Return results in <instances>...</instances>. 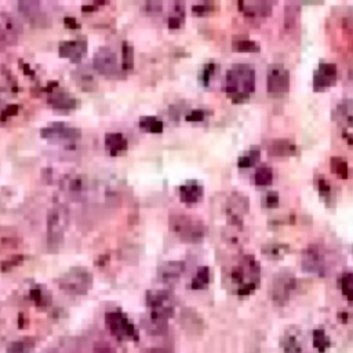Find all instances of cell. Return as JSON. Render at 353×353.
<instances>
[{
    "label": "cell",
    "instance_id": "cell-1",
    "mask_svg": "<svg viewBox=\"0 0 353 353\" xmlns=\"http://www.w3.org/2000/svg\"><path fill=\"white\" fill-rule=\"evenodd\" d=\"M228 98L235 104H243L255 91V69L250 64H235L227 72L225 84Z\"/></svg>",
    "mask_w": 353,
    "mask_h": 353
},
{
    "label": "cell",
    "instance_id": "cell-2",
    "mask_svg": "<svg viewBox=\"0 0 353 353\" xmlns=\"http://www.w3.org/2000/svg\"><path fill=\"white\" fill-rule=\"evenodd\" d=\"M170 229L185 243H199L206 235V225L198 217L188 214H171L168 218Z\"/></svg>",
    "mask_w": 353,
    "mask_h": 353
},
{
    "label": "cell",
    "instance_id": "cell-3",
    "mask_svg": "<svg viewBox=\"0 0 353 353\" xmlns=\"http://www.w3.org/2000/svg\"><path fill=\"white\" fill-rule=\"evenodd\" d=\"M62 291L72 295H84L93 286V275L83 266H73L57 280Z\"/></svg>",
    "mask_w": 353,
    "mask_h": 353
},
{
    "label": "cell",
    "instance_id": "cell-4",
    "mask_svg": "<svg viewBox=\"0 0 353 353\" xmlns=\"http://www.w3.org/2000/svg\"><path fill=\"white\" fill-rule=\"evenodd\" d=\"M68 227V210L64 206H55L47 214V245L57 251L64 241V232Z\"/></svg>",
    "mask_w": 353,
    "mask_h": 353
},
{
    "label": "cell",
    "instance_id": "cell-5",
    "mask_svg": "<svg viewBox=\"0 0 353 353\" xmlns=\"http://www.w3.org/2000/svg\"><path fill=\"white\" fill-rule=\"evenodd\" d=\"M173 294L168 290H150L146 293V306L150 309V317L167 322L174 316Z\"/></svg>",
    "mask_w": 353,
    "mask_h": 353
},
{
    "label": "cell",
    "instance_id": "cell-6",
    "mask_svg": "<svg viewBox=\"0 0 353 353\" xmlns=\"http://www.w3.org/2000/svg\"><path fill=\"white\" fill-rule=\"evenodd\" d=\"M105 326L118 340L138 341L139 335L134 324L121 311H112L105 315Z\"/></svg>",
    "mask_w": 353,
    "mask_h": 353
},
{
    "label": "cell",
    "instance_id": "cell-7",
    "mask_svg": "<svg viewBox=\"0 0 353 353\" xmlns=\"http://www.w3.org/2000/svg\"><path fill=\"white\" fill-rule=\"evenodd\" d=\"M93 66L97 72L107 76V78H120L123 69L118 64V57L114 50L109 47L97 48L94 58H93Z\"/></svg>",
    "mask_w": 353,
    "mask_h": 353
},
{
    "label": "cell",
    "instance_id": "cell-8",
    "mask_svg": "<svg viewBox=\"0 0 353 353\" xmlns=\"http://www.w3.org/2000/svg\"><path fill=\"white\" fill-rule=\"evenodd\" d=\"M266 89L269 94L281 96L290 89V72L281 64H272L266 73Z\"/></svg>",
    "mask_w": 353,
    "mask_h": 353
},
{
    "label": "cell",
    "instance_id": "cell-9",
    "mask_svg": "<svg viewBox=\"0 0 353 353\" xmlns=\"http://www.w3.org/2000/svg\"><path fill=\"white\" fill-rule=\"evenodd\" d=\"M40 135L48 141L64 142V144H75L79 138L82 137V132L79 128L65 126L64 123H55L53 126L44 127L40 130Z\"/></svg>",
    "mask_w": 353,
    "mask_h": 353
},
{
    "label": "cell",
    "instance_id": "cell-10",
    "mask_svg": "<svg viewBox=\"0 0 353 353\" xmlns=\"http://www.w3.org/2000/svg\"><path fill=\"white\" fill-rule=\"evenodd\" d=\"M248 209L250 203L247 196L239 192H234L231 198L228 199L227 204V217L229 224L239 228L243 227V217L248 213Z\"/></svg>",
    "mask_w": 353,
    "mask_h": 353
},
{
    "label": "cell",
    "instance_id": "cell-11",
    "mask_svg": "<svg viewBox=\"0 0 353 353\" xmlns=\"http://www.w3.org/2000/svg\"><path fill=\"white\" fill-rule=\"evenodd\" d=\"M338 80V68L331 62H320L313 73V90L323 91L334 86Z\"/></svg>",
    "mask_w": 353,
    "mask_h": 353
},
{
    "label": "cell",
    "instance_id": "cell-12",
    "mask_svg": "<svg viewBox=\"0 0 353 353\" xmlns=\"http://www.w3.org/2000/svg\"><path fill=\"white\" fill-rule=\"evenodd\" d=\"M302 269L313 275H324V252L320 245L311 244L306 247L305 251L302 252Z\"/></svg>",
    "mask_w": 353,
    "mask_h": 353
},
{
    "label": "cell",
    "instance_id": "cell-13",
    "mask_svg": "<svg viewBox=\"0 0 353 353\" xmlns=\"http://www.w3.org/2000/svg\"><path fill=\"white\" fill-rule=\"evenodd\" d=\"M19 11L24 14L26 18L29 19V22L36 28H47L50 26V18L46 12L42 10V3L36 0H30V1H19L18 3Z\"/></svg>",
    "mask_w": 353,
    "mask_h": 353
},
{
    "label": "cell",
    "instance_id": "cell-14",
    "mask_svg": "<svg viewBox=\"0 0 353 353\" xmlns=\"http://www.w3.org/2000/svg\"><path fill=\"white\" fill-rule=\"evenodd\" d=\"M21 30H22V26L12 15L7 12L0 14V40L3 43V46L15 44Z\"/></svg>",
    "mask_w": 353,
    "mask_h": 353
},
{
    "label": "cell",
    "instance_id": "cell-15",
    "mask_svg": "<svg viewBox=\"0 0 353 353\" xmlns=\"http://www.w3.org/2000/svg\"><path fill=\"white\" fill-rule=\"evenodd\" d=\"M295 287H297V280L294 275H279L277 279H275L273 287H272V298L276 304L284 305Z\"/></svg>",
    "mask_w": 353,
    "mask_h": 353
},
{
    "label": "cell",
    "instance_id": "cell-16",
    "mask_svg": "<svg viewBox=\"0 0 353 353\" xmlns=\"http://www.w3.org/2000/svg\"><path fill=\"white\" fill-rule=\"evenodd\" d=\"M86 53H87V42L84 39L66 40V42H61L58 46L60 57L71 60L73 64H79Z\"/></svg>",
    "mask_w": 353,
    "mask_h": 353
},
{
    "label": "cell",
    "instance_id": "cell-17",
    "mask_svg": "<svg viewBox=\"0 0 353 353\" xmlns=\"http://www.w3.org/2000/svg\"><path fill=\"white\" fill-rule=\"evenodd\" d=\"M237 6H239V10L245 18L258 19L265 18V17L270 15L273 4L269 3V1H251V3H248V1H239Z\"/></svg>",
    "mask_w": 353,
    "mask_h": 353
},
{
    "label": "cell",
    "instance_id": "cell-18",
    "mask_svg": "<svg viewBox=\"0 0 353 353\" xmlns=\"http://www.w3.org/2000/svg\"><path fill=\"white\" fill-rule=\"evenodd\" d=\"M268 153L275 157H288V156L297 155L298 148H297V144L291 139L277 138L270 141V144L268 145Z\"/></svg>",
    "mask_w": 353,
    "mask_h": 353
},
{
    "label": "cell",
    "instance_id": "cell-19",
    "mask_svg": "<svg viewBox=\"0 0 353 353\" xmlns=\"http://www.w3.org/2000/svg\"><path fill=\"white\" fill-rule=\"evenodd\" d=\"M180 199L182 203L195 204L202 200L204 195L203 186L198 181H188L184 185L180 186Z\"/></svg>",
    "mask_w": 353,
    "mask_h": 353
},
{
    "label": "cell",
    "instance_id": "cell-20",
    "mask_svg": "<svg viewBox=\"0 0 353 353\" xmlns=\"http://www.w3.org/2000/svg\"><path fill=\"white\" fill-rule=\"evenodd\" d=\"M48 104L57 111H73L78 107L76 98L65 91H53L47 97Z\"/></svg>",
    "mask_w": 353,
    "mask_h": 353
},
{
    "label": "cell",
    "instance_id": "cell-21",
    "mask_svg": "<svg viewBox=\"0 0 353 353\" xmlns=\"http://www.w3.org/2000/svg\"><path fill=\"white\" fill-rule=\"evenodd\" d=\"M185 270V262L184 261H170V262L163 263L159 268V276L162 279L163 283H174L178 280L181 275Z\"/></svg>",
    "mask_w": 353,
    "mask_h": 353
},
{
    "label": "cell",
    "instance_id": "cell-22",
    "mask_svg": "<svg viewBox=\"0 0 353 353\" xmlns=\"http://www.w3.org/2000/svg\"><path fill=\"white\" fill-rule=\"evenodd\" d=\"M128 148L126 137L121 132H108L105 134V149L111 156H118L126 152Z\"/></svg>",
    "mask_w": 353,
    "mask_h": 353
},
{
    "label": "cell",
    "instance_id": "cell-23",
    "mask_svg": "<svg viewBox=\"0 0 353 353\" xmlns=\"http://www.w3.org/2000/svg\"><path fill=\"white\" fill-rule=\"evenodd\" d=\"M335 115L338 123L344 127L342 131H348L349 128H353V108L352 102L344 101L335 108Z\"/></svg>",
    "mask_w": 353,
    "mask_h": 353
},
{
    "label": "cell",
    "instance_id": "cell-24",
    "mask_svg": "<svg viewBox=\"0 0 353 353\" xmlns=\"http://www.w3.org/2000/svg\"><path fill=\"white\" fill-rule=\"evenodd\" d=\"M75 82L83 91H94L97 87V82L94 79V75L87 69V68H79L73 72Z\"/></svg>",
    "mask_w": 353,
    "mask_h": 353
},
{
    "label": "cell",
    "instance_id": "cell-25",
    "mask_svg": "<svg viewBox=\"0 0 353 353\" xmlns=\"http://www.w3.org/2000/svg\"><path fill=\"white\" fill-rule=\"evenodd\" d=\"M29 298L37 308H47L51 305V293L43 286H35L30 288Z\"/></svg>",
    "mask_w": 353,
    "mask_h": 353
},
{
    "label": "cell",
    "instance_id": "cell-26",
    "mask_svg": "<svg viewBox=\"0 0 353 353\" xmlns=\"http://www.w3.org/2000/svg\"><path fill=\"white\" fill-rule=\"evenodd\" d=\"M261 251L270 259H281L290 251V245L286 243H268L261 247Z\"/></svg>",
    "mask_w": 353,
    "mask_h": 353
},
{
    "label": "cell",
    "instance_id": "cell-27",
    "mask_svg": "<svg viewBox=\"0 0 353 353\" xmlns=\"http://www.w3.org/2000/svg\"><path fill=\"white\" fill-rule=\"evenodd\" d=\"M185 21V8L184 3H174L173 12L168 15L167 26L168 29H180Z\"/></svg>",
    "mask_w": 353,
    "mask_h": 353
},
{
    "label": "cell",
    "instance_id": "cell-28",
    "mask_svg": "<svg viewBox=\"0 0 353 353\" xmlns=\"http://www.w3.org/2000/svg\"><path fill=\"white\" fill-rule=\"evenodd\" d=\"M330 170L334 175H338L342 180L351 178V171H349V164H348L340 156H333L330 159Z\"/></svg>",
    "mask_w": 353,
    "mask_h": 353
},
{
    "label": "cell",
    "instance_id": "cell-29",
    "mask_svg": "<svg viewBox=\"0 0 353 353\" xmlns=\"http://www.w3.org/2000/svg\"><path fill=\"white\" fill-rule=\"evenodd\" d=\"M139 127L152 134H160L164 128V123L157 116H142L139 118Z\"/></svg>",
    "mask_w": 353,
    "mask_h": 353
},
{
    "label": "cell",
    "instance_id": "cell-30",
    "mask_svg": "<svg viewBox=\"0 0 353 353\" xmlns=\"http://www.w3.org/2000/svg\"><path fill=\"white\" fill-rule=\"evenodd\" d=\"M210 284V268L209 266H200L196 270V275L193 276L191 281L192 290H204Z\"/></svg>",
    "mask_w": 353,
    "mask_h": 353
},
{
    "label": "cell",
    "instance_id": "cell-31",
    "mask_svg": "<svg viewBox=\"0 0 353 353\" xmlns=\"http://www.w3.org/2000/svg\"><path fill=\"white\" fill-rule=\"evenodd\" d=\"M259 159H261V150L255 146V148H251V149L244 152L241 156H239L237 166H239V168H250L252 166H255L259 162Z\"/></svg>",
    "mask_w": 353,
    "mask_h": 353
},
{
    "label": "cell",
    "instance_id": "cell-32",
    "mask_svg": "<svg viewBox=\"0 0 353 353\" xmlns=\"http://www.w3.org/2000/svg\"><path fill=\"white\" fill-rule=\"evenodd\" d=\"M273 182V171L269 166H259L254 174V184L257 186H269Z\"/></svg>",
    "mask_w": 353,
    "mask_h": 353
},
{
    "label": "cell",
    "instance_id": "cell-33",
    "mask_svg": "<svg viewBox=\"0 0 353 353\" xmlns=\"http://www.w3.org/2000/svg\"><path fill=\"white\" fill-rule=\"evenodd\" d=\"M134 68V47L128 42L121 44V69L128 72Z\"/></svg>",
    "mask_w": 353,
    "mask_h": 353
},
{
    "label": "cell",
    "instance_id": "cell-34",
    "mask_svg": "<svg viewBox=\"0 0 353 353\" xmlns=\"http://www.w3.org/2000/svg\"><path fill=\"white\" fill-rule=\"evenodd\" d=\"M313 347L316 348L320 353H324L330 347H331V340L329 338V335L326 334V331L322 329L313 330Z\"/></svg>",
    "mask_w": 353,
    "mask_h": 353
},
{
    "label": "cell",
    "instance_id": "cell-35",
    "mask_svg": "<svg viewBox=\"0 0 353 353\" xmlns=\"http://www.w3.org/2000/svg\"><path fill=\"white\" fill-rule=\"evenodd\" d=\"M317 185V192H319V196L322 198L324 203L327 207H331V198H333V188L329 181L326 180L324 177H319L316 181Z\"/></svg>",
    "mask_w": 353,
    "mask_h": 353
},
{
    "label": "cell",
    "instance_id": "cell-36",
    "mask_svg": "<svg viewBox=\"0 0 353 353\" xmlns=\"http://www.w3.org/2000/svg\"><path fill=\"white\" fill-rule=\"evenodd\" d=\"M299 15V4L295 3H288L286 4V12H284V25L287 29H293L297 25Z\"/></svg>",
    "mask_w": 353,
    "mask_h": 353
},
{
    "label": "cell",
    "instance_id": "cell-37",
    "mask_svg": "<svg viewBox=\"0 0 353 353\" xmlns=\"http://www.w3.org/2000/svg\"><path fill=\"white\" fill-rule=\"evenodd\" d=\"M341 291L342 295L348 301H353V272H345L341 276Z\"/></svg>",
    "mask_w": 353,
    "mask_h": 353
},
{
    "label": "cell",
    "instance_id": "cell-38",
    "mask_svg": "<svg viewBox=\"0 0 353 353\" xmlns=\"http://www.w3.org/2000/svg\"><path fill=\"white\" fill-rule=\"evenodd\" d=\"M234 50L239 51V53H258L261 47L257 42L243 39V40H236L234 43Z\"/></svg>",
    "mask_w": 353,
    "mask_h": 353
},
{
    "label": "cell",
    "instance_id": "cell-39",
    "mask_svg": "<svg viewBox=\"0 0 353 353\" xmlns=\"http://www.w3.org/2000/svg\"><path fill=\"white\" fill-rule=\"evenodd\" d=\"M281 347L286 353H301V345H299L298 338L293 334H287L281 340Z\"/></svg>",
    "mask_w": 353,
    "mask_h": 353
},
{
    "label": "cell",
    "instance_id": "cell-40",
    "mask_svg": "<svg viewBox=\"0 0 353 353\" xmlns=\"http://www.w3.org/2000/svg\"><path fill=\"white\" fill-rule=\"evenodd\" d=\"M216 62H207V64H204L202 71L199 73V82L202 83V86H204V87L209 86L210 80H211L213 75L216 72Z\"/></svg>",
    "mask_w": 353,
    "mask_h": 353
},
{
    "label": "cell",
    "instance_id": "cell-41",
    "mask_svg": "<svg viewBox=\"0 0 353 353\" xmlns=\"http://www.w3.org/2000/svg\"><path fill=\"white\" fill-rule=\"evenodd\" d=\"M142 324H145V329L148 330V333L155 335L163 334V333L167 330V324H166V322L155 320V319H152V317H150L149 320H146L145 323L142 322Z\"/></svg>",
    "mask_w": 353,
    "mask_h": 353
},
{
    "label": "cell",
    "instance_id": "cell-42",
    "mask_svg": "<svg viewBox=\"0 0 353 353\" xmlns=\"http://www.w3.org/2000/svg\"><path fill=\"white\" fill-rule=\"evenodd\" d=\"M28 340L14 341L7 348V353H29L35 342H26Z\"/></svg>",
    "mask_w": 353,
    "mask_h": 353
},
{
    "label": "cell",
    "instance_id": "cell-43",
    "mask_svg": "<svg viewBox=\"0 0 353 353\" xmlns=\"http://www.w3.org/2000/svg\"><path fill=\"white\" fill-rule=\"evenodd\" d=\"M279 202H280V199H279V193L275 191H270L265 195L262 206L265 207V209L272 210V209H276V207H279Z\"/></svg>",
    "mask_w": 353,
    "mask_h": 353
},
{
    "label": "cell",
    "instance_id": "cell-44",
    "mask_svg": "<svg viewBox=\"0 0 353 353\" xmlns=\"http://www.w3.org/2000/svg\"><path fill=\"white\" fill-rule=\"evenodd\" d=\"M22 262H24V255H12L11 258H8V259L1 262V270H3V272H7V270H10L12 269V268L21 265Z\"/></svg>",
    "mask_w": 353,
    "mask_h": 353
},
{
    "label": "cell",
    "instance_id": "cell-45",
    "mask_svg": "<svg viewBox=\"0 0 353 353\" xmlns=\"http://www.w3.org/2000/svg\"><path fill=\"white\" fill-rule=\"evenodd\" d=\"M213 10H214V4H213V3H209V1L200 3V4H193V6H192V12H193L195 15H206V14H209V12H211Z\"/></svg>",
    "mask_w": 353,
    "mask_h": 353
},
{
    "label": "cell",
    "instance_id": "cell-46",
    "mask_svg": "<svg viewBox=\"0 0 353 353\" xmlns=\"http://www.w3.org/2000/svg\"><path fill=\"white\" fill-rule=\"evenodd\" d=\"M84 189V180L82 177H75L68 182V191L72 193H80Z\"/></svg>",
    "mask_w": 353,
    "mask_h": 353
},
{
    "label": "cell",
    "instance_id": "cell-47",
    "mask_svg": "<svg viewBox=\"0 0 353 353\" xmlns=\"http://www.w3.org/2000/svg\"><path fill=\"white\" fill-rule=\"evenodd\" d=\"M18 111H19V105H17V104H10V105H7L6 108L1 111V116H0V119H1V121L4 123V121H7L8 118L18 115Z\"/></svg>",
    "mask_w": 353,
    "mask_h": 353
},
{
    "label": "cell",
    "instance_id": "cell-48",
    "mask_svg": "<svg viewBox=\"0 0 353 353\" xmlns=\"http://www.w3.org/2000/svg\"><path fill=\"white\" fill-rule=\"evenodd\" d=\"M207 112L203 109H193L186 115V121H203Z\"/></svg>",
    "mask_w": 353,
    "mask_h": 353
},
{
    "label": "cell",
    "instance_id": "cell-49",
    "mask_svg": "<svg viewBox=\"0 0 353 353\" xmlns=\"http://www.w3.org/2000/svg\"><path fill=\"white\" fill-rule=\"evenodd\" d=\"M144 7L146 12H160L163 8V3H160V1H146Z\"/></svg>",
    "mask_w": 353,
    "mask_h": 353
},
{
    "label": "cell",
    "instance_id": "cell-50",
    "mask_svg": "<svg viewBox=\"0 0 353 353\" xmlns=\"http://www.w3.org/2000/svg\"><path fill=\"white\" fill-rule=\"evenodd\" d=\"M64 25L68 29H80V26H82L75 17H65L64 18Z\"/></svg>",
    "mask_w": 353,
    "mask_h": 353
},
{
    "label": "cell",
    "instance_id": "cell-51",
    "mask_svg": "<svg viewBox=\"0 0 353 353\" xmlns=\"http://www.w3.org/2000/svg\"><path fill=\"white\" fill-rule=\"evenodd\" d=\"M102 4H107V3H105V1H94V3H91V4H83V6H82V11L83 12L96 11L97 7L102 6Z\"/></svg>",
    "mask_w": 353,
    "mask_h": 353
},
{
    "label": "cell",
    "instance_id": "cell-52",
    "mask_svg": "<svg viewBox=\"0 0 353 353\" xmlns=\"http://www.w3.org/2000/svg\"><path fill=\"white\" fill-rule=\"evenodd\" d=\"M19 65H21V69L24 71L25 75H29V76H32V78H35V72H33V71L30 69L28 64H25L24 61L19 60Z\"/></svg>",
    "mask_w": 353,
    "mask_h": 353
},
{
    "label": "cell",
    "instance_id": "cell-53",
    "mask_svg": "<svg viewBox=\"0 0 353 353\" xmlns=\"http://www.w3.org/2000/svg\"><path fill=\"white\" fill-rule=\"evenodd\" d=\"M28 326V322H26V317L22 315V313H19L18 316V327L19 329H25Z\"/></svg>",
    "mask_w": 353,
    "mask_h": 353
},
{
    "label": "cell",
    "instance_id": "cell-54",
    "mask_svg": "<svg viewBox=\"0 0 353 353\" xmlns=\"http://www.w3.org/2000/svg\"><path fill=\"white\" fill-rule=\"evenodd\" d=\"M338 317L341 319L342 323H348V319H349V315H348V312H341V313H338Z\"/></svg>",
    "mask_w": 353,
    "mask_h": 353
},
{
    "label": "cell",
    "instance_id": "cell-55",
    "mask_svg": "<svg viewBox=\"0 0 353 353\" xmlns=\"http://www.w3.org/2000/svg\"><path fill=\"white\" fill-rule=\"evenodd\" d=\"M98 353H115V351L114 349H111V348L105 347V348H100Z\"/></svg>",
    "mask_w": 353,
    "mask_h": 353
},
{
    "label": "cell",
    "instance_id": "cell-56",
    "mask_svg": "<svg viewBox=\"0 0 353 353\" xmlns=\"http://www.w3.org/2000/svg\"><path fill=\"white\" fill-rule=\"evenodd\" d=\"M148 353H167V351L164 349H160V348H153V349H149Z\"/></svg>",
    "mask_w": 353,
    "mask_h": 353
}]
</instances>
